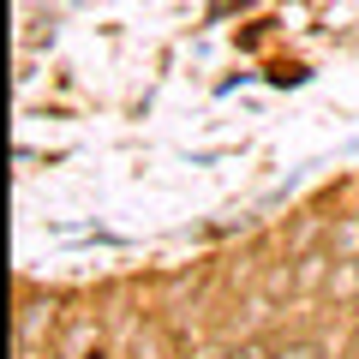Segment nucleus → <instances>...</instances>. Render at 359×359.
<instances>
[{
    "label": "nucleus",
    "instance_id": "8",
    "mask_svg": "<svg viewBox=\"0 0 359 359\" xmlns=\"http://www.w3.org/2000/svg\"><path fill=\"white\" fill-rule=\"evenodd\" d=\"M228 359H276V341H264V335H252V341H240Z\"/></svg>",
    "mask_w": 359,
    "mask_h": 359
},
{
    "label": "nucleus",
    "instance_id": "10",
    "mask_svg": "<svg viewBox=\"0 0 359 359\" xmlns=\"http://www.w3.org/2000/svg\"><path fill=\"white\" fill-rule=\"evenodd\" d=\"M228 353H233V347H216V341H204V347H192L186 359H228Z\"/></svg>",
    "mask_w": 359,
    "mask_h": 359
},
{
    "label": "nucleus",
    "instance_id": "2",
    "mask_svg": "<svg viewBox=\"0 0 359 359\" xmlns=\"http://www.w3.org/2000/svg\"><path fill=\"white\" fill-rule=\"evenodd\" d=\"M54 359H108V335L96 318H72L54 341Z\"/></svg>",
    "mask_w": 359,
    "mask_h": 359
},
{
    "label": "nucleus",
    "instance_id": "3",
    "mask_svg": "<svg viewBox=\"0 0 359 359\" xmlns=\"http://www.w3.org/2000/svg\"><path fill=\"white\" fill-rule=\"evenodd\" d=\"M287 269H294V294H323V282H330V269H335V252L323 245V252L287 257Z\"/></svg>",
    "mask_w": 359,
    "mask_h": 359
},
{
    "label": "nucleus",
    "instance_id": "9",
    "mask_svg": "<svg viewBox=\"0 0 359 359\" xmlns=\"http://www.w3.org/2000/svg\"><path fill=\"white\" fill-rule=\"evenodd\" d=\"M245 318H252V323H269V318H276V306H269V294H252V299H245Z\"/></svg>",
    "mask_w": 359,
    "mask_h": 359
},
{
    "label": "nucleus",
    "instance_id": "6",
    "mask_svg": "<svg viewBox=\"0 0 359 359\" xmlns=\"http://www.w3.org/2000/svg\"><path fill=\"white\" fill-rule=\"evenodd\" d=\"M330 252L341 257V264H359V216L330 222Z\"/></svg>",
    "mask_w": 359,
    "mask_h": 359
},
{
    "label": "nucleus",
    "instance_id": "5",
    "mask_svg": "<svg viewBox=\"0 0 359 359\" xmlns=\"http://www.w3.org/2000/svg\"><path fill=\"white\" fill-rule=\"evenodd\" d=\"M120 359H168V335H162V330H150V323H132L126 353H120Z\"/></svg>",
    "mask_w": 359,
    "mask_h": 359
},
{
    "label": "nucleus",
    "instance_id": "1",
    "mask_svg": "<svg viewBox=\"0 0 359 359\" xmlns=\"http://www.w3.org/2000/svg\"><path fill=\"white\" fill-rule=\"evenodd\" d=\"M60 299H25L18 306V323H13V335H18V353L25 359H36V353H48V341H60Z\"/></svg>",
    "mask_w": 359,
    "mask_h": 359
},
{
    "label": "nucleus",
    "instance_id": "4",
    "mask_svg": "<svg viewBox=\"0 0 359 359\" xmlns=\"http://www.w3.org/2000/svg\"><path fill=\"white\" fill-rule=\"evenodd\" d=\"M323 299H330V306H353L359 299V264H341V257H335L330 282H323Z\"/></svg>",
    "mask_w": 359,
    "mask_h": 359
},
{
    "label": "nucleus",
    "instance_id": "7",
    "mask_svg": "<svg viewBox=\"0 0 359 359\" xmlns=\"http://www.w3.org/2000/svg\"><path fill=\"white\" fill-rule=\"evenodd\" d=\"M276 359H330V341H318V335H287V341H276Z\"/></svg>",
    "mask_w": 359,
    "mask_h": 359
}]
</instances>
